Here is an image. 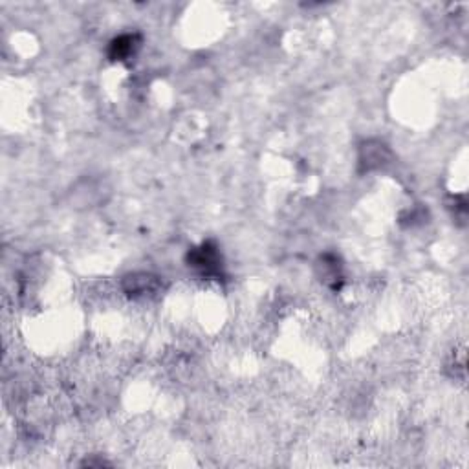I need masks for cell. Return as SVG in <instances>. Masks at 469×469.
Masks as SVG:
<instances>
[{"instance_id":"obj_1","label":"cell","mask_w":469,"mask_h":469,"mask_svg":"<svg viewBox=\"0 0 469 469\" xmlns=\"http://www.w3.org/2000/svg\"><path fill=\"white\" fill-rule=\"evenodd\" d=\"M189 266L196 268L203 275H214L220 271V257L217 248L211 244H203L189 253Z\"/></svg>"},{"instance_id":"obj_2","label":"cell","mask_w":469,"mask_h":469,"mask_svg":"<svg viewBox=\"0 0 469 469\" xmlns=\"http://www.w3.org/2000/svg\"><path fill=\"white\" fill-rule=\"evenodd\" d=\"M140 48V37L138 35H121L110 44V59L112 61H125Z\"/></svg>"},{"instance_id":"obj_3","label":"cell","mask_w":469,"mask_h":469,"mask_svg":"<svg viewBox=\"0 0 469 469\" xmlns=\"http://www.w3.org/2000/svg\"><path fill=\"white\" fill-rule=\"evenodd\" d=\"M158 286V277L149 273H134L125 279V290L131 295H145L147 292H154Z\"/></svg>"},{"instance_id":"obj_4","label":"cell","mask_w":469,"mask_h":469,"mask_svg":"<svg viewBox=\"0 0 469 469\" xmlns=\"http://www.w3.org/2000/svg\"><path fill=\"white\" fill-rule=\"evenodd\" d=\"M365 147H367V149H365V158H363V163L367 165V169L381 167V165L385 163V156H383V154L387 152V147L383 145V143H380V141L376 143V152H372V147H370V143Z\"/></svg>"}]
</instances>
